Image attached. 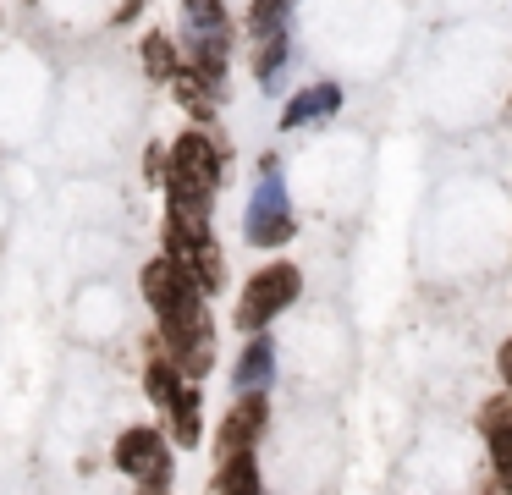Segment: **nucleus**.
Listing matches in <instances>:
<instances>
[{
	"label": "nucleus",
	"instance_id": "obj_1",
	"mask_svg": "<svg viewBox=\"0 0 512 495\" xmlns=\"http://www.w3.org/2000/svg\"><path fill=\"white\" fill-rule=\"evenodd\" d=\"M298 270L292 264H265L259 275H248V286H243V303H237V325L254 336V330H265L270 319L281 314V308L298 297Z\"/></svg>",
	"mask_w": 512,
	"mask_h": 495
},
{
	"label": "nucleus",
	"instance_id": "obj_2",
	"mask_svg": "<svg viewBox=\"0 0 512 495\" xmlns=\"http://www.w3.org/2000/svg\"><path fill=\"white\" fill-rule=\"evenodd\" d=\"M287 237H292V209H287V193H281L276 160H265V182L248 204V242L254 248H281Z\"/></svg>",
	"mask_w": 512,
	"mask_h": 495
},
{
	"label": "nucleus",
	"instance_id": "obj_3",
	"mask_svg": "<svg viewBox=\"0 0 512 495\" xmlns=\"http://www.w3.org/2000/svg\"><path fill=\"white\" fill-rule=\"evenodd\" d=\"M116 462H122L127 479L149 484V490H166V479H171V451L160 440V429H127L116 440Z\"/></svg>",
	"mask_w": 512,
	"mask_h": 495
},
{
	"label": "nucleus",
	"instance_id": "obj_4",
	"mask_svg": "<svg viewBox=\"0 0 512 495\" xmlns=\"http://www.w3.org/2000/svg\"><path fill=\"white\" fill-rule=\"evenodd\" d=\"M166 253L193 275V281L204 286V292H215V286L226 281V264H221V248H215V237H199V231L166 226Z\"/></svg>",
	"mask_w": 512,
	"mask_h": 495
},
{
	"label": "nucleus",
	"instance_id": "obj_5",
	"mask_svg": "<svg viewBox=\"0 0 512 495\" xmlns=\"http://www.w3.org/2000/svg\"><path fill=\"white\" fill-rule=\"evenodd\" d=\"M259 429H265V396H259V391H243V402L226 413L221 435H215V457L232 462V457H243V451H254Z\"/></svg>",
	"mask_w": 512,
	"mask_h": 495
},
{
	"label": "nucleus",
	"instance_id": "obj_6",
	"mask_svg": "<svg viewBox=\"0 0 512 495\" xmlns=\"http://www.w3.org/2000/svg\"><path fill=\"white\" fill-rule=\"evenodd\" d=\"M479 424H485L490 462H496V479H501V490L512 495V391H507V396H496V402H485V413H479Z\"/></svg>",
	"mask_w": 512,
	"mask_h": 495
},
{
	"label": "nucleus",
	"instance_id": "obj_7",
	"mask_svg": "<svg viewBox=\"0 0 512 495\" xmlns=\"http://www.w3.org/2000/svg\"><path fill=\"white\" fill-rule=\"evenodd\" d=\"M336 105H342V88H336V83H314V88H303V94L287 99L281 127H309V121H320V116H336Z\"/></svg>",
	"mask_w": 512,
	"mask_h": 495
},
{
	"label": "nucleus",
	"instance_id": "obj_8",
	"mask_svg": "<svg viewBox=\"0 0 512 495\" xmlns=\"http://www.w3.org/2000/svg\"><path fill=\"white\" fill-rule=\"evenodd\" d=\"M270 374H276V347H270V336H248V347H243V358H237V391H265L270 385Z\"/></svg>",
	"mask_w": 512,
	"mask_h": 495
},
{
	"label": "nucleus",
	"instance_id": "obj_9",
	"mask_svg": "<svg viewBox=\"0 0 512 495\" xmlns=\"http://www.w3.org/2000/svg\"><path fill=\"white\" fill-rule=\"evenodd\" d=\"M166 413H171V435L182 440V446H199L204 440V424H199V385H182L177 396L166 402Z\"/></svg>",
	"mask_w": 512,
	"mask_h": 495
},
{
	"label": "nucleus",
	"instance_id": "obj_10",
	"mask_svg": "<svg viewBox=\"0 0 512 495\" xmlns=\"http://www.w3.org/2000/svg\"><path fill=\"white\" fill-rule=\"evenodd\" d=\"M204 495H259V468H254V451H243V457L221 462V473L210 479V490Z\"/></svg>",
	"mask_w": 512,
	"mask_h": 495
},
{
	"label": "nucleus",
	"instance_id": "obj_11",
	"mask_svg": "<svg viewBox=\"0 0 512 495\" xmlns=\"http://www.w3.org/2000/svg\"><path fill=\"white\" fill-rule=\"evenodd\" d=\"M171 83H177V99L193 110V116H210V110H215V83H204L193 66H188V72H177Z\"/></svg>",
	"mask_w": 512,
	"mask_h": 495
},
{
	"label": "nucleus",
	"instance_id": "obj_12",
	"mask_svg": "<svg viewBox=\"0 0 512 495\" xmlns=\"http://www.w3.org/2000/svg\"><path fill=\"white\" fill-rule=\"evenodd\" d=\"M144 66H149L155 83H171V77L182 72V66H177V44L160 39V33H149V39H144Z\"/></svg>",
	"mask_w": 512,
	"mask_h": 495
},
{
	"label": "nucleus",
	"instance_id": "obj_13",
	"mask_svg": "<svg viewBox=\"0 0 512 495\" xmlns=\"http://www.w3.org/2000/svg\"><path fill=\"white\" fill-rule=\"evenodd\" d=\"M188 6V17L199 22V28H226V17H221V0H182Z\"/></svg>",
	"mask_w": 512,
	"mask_h": 495
},
{
	"label": "nucleus",
	"instance_id": "obj_14",
	"mask_svg": "<svg viewBox=\"0 0 512 495\" xmlns=\"http://www.w3.org/2000/svg\"><path fill=\"white\" fill-rule=\"evenodd\" d=\"M501 374H507V391H512V341L501 347Z\"/></svg>",
	"mask_w": 512,
	"mask_h": 495
},
{
	"label": "nucleus",
	"instance_id": "obj_15",
	"mask_svg": "<svg viewBox=\"0 0 512 495\" xmlns=\"http://www.w3.org/2000/svg\"><path fill=\"white\" fill-rule=\"evenodd\" d=\"M144 495H160V490H149V484H144Z\"/></svg>",
	"mask_w": 512,
	"mask_h": 495
},
{
	"label": "nucleus",
	"instance_id": "obj_16",
	"mask_svg": "<svg viewBox=\"0 0 512 495\" xmlns=\"http://www.w3.org/2000/svg\"><path fill=\"white\" fill-rule=\"evenodd\" d=\"M507 116H512V110H507Z\"/></svg>",
	"mask_w": 512,
	"mask_h": 495
}]
</instances>
